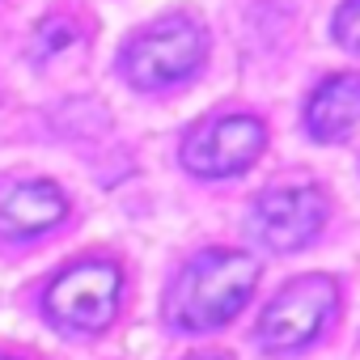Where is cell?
I'll use <instances>...</instances> for the list:
<instances>
[{"mask_svg": "<svg viewBox=\"0 0 360 360\" xmlns=\"http://www.w3.org/2000/svg\"><path fill=\"white\" fill-rule=\"evenodd\" d=\"M335 39L360 51V0H343V9L335 13Z\"/></svg>", "mask_w": 360, "mask_h": 360, "instance_id": "10", "label": "cell"}, {"mask_svg": "<svg viewBox=\"0 0 360 360\" xmlns=\"http://www.w3.org/2000/svg\"><path fill=\"white\" fill-rule=\"evenodd\" d=\"M200 60H204V30L191 18H165L127 43L123 72L136 89H157L191 77Z\"/></svg>", "mask_w": 360, "mask_h": 360, "instance_id": "2", "label": "cell"}, {"mask_svg": "<svg viewBox=\"0 0 360 360\" xmlns=\"http://www.w3.org/2000/svg\"><path fill=\"white\" fill-rule=\"evenodd\" d=\"M72 34H77V30H72L68 18H47V22L39 26V34H34V56L43 60V56H51V51H64V43H68Z\"/></svg>", "mask_w": 360, "mask_h": 360, "instance_id": "9", "label": "cell"}, {"mask_svg": "<svg viewBox=\"0 0 360 360\" xmlns=\"http://www.w3.org/2000/svg\"><path fill=\"white\" fill-rule=\"evenodd\" d=\"M305 123L318 140H343L356 131L360 123V77L356 72H339V77H326L309 106H305Z\"/></svg>", "mask_w": 360, "mask_h": 360, "instance_id": "8", "label": "cell"}, {"mask_svg": "<svg viewBox=\"0 0 360 360\" xmlns=\"http://www.w3.org/2000/svg\"><path fill=\"white\" fill-rule=\"evenodd\" d=\"M263 144H267V131H263L259 119H250V115H212L187 136L183 161L200 178H225V174H242L250 161H259Z\"/></svg>", "mask_w": 360, "mask_h": 360, "instance_id": "4", "label": "cell"}, {"mask_svg": "<svg viewBox=\"0 0 360 360\" xmlns=\"http://www.w3.org/2000/svg\"><path fill=\"white\" fill-rule=\"evenodd\" d=\"M339 292L330 276H305L297 284H288L259 318V343L267 352H292L305 347L309 339H318V330L335 318Z\"/></svg>", "mask_w": 360, "mask_h": 360, "instance_id": "3", "label": "cell"}, {"mask_svg": "<svg viewBox=\"0 0 360 360\" xmlns=\"http://www.w3.org/2000/svg\"><path fill=\"white\" fill-rule=\"evenodd\" d=\"M0 360H13V356H0Z\"/></svg>", "mask_w": 360, "mask_h": 360, "instance_id": "12", "label": "cell"}, {"mask_svg": "<svg viewBox=\"0 0 360 360\" xmlns=\"http://www.w3.org/2000/svg\"><path fill=\"white\" fill-rule=\"evenodd\" d=\"M191 360H229L225 352H204V356H191Z\"/></svg>", "mask_w": 360, "mask_h": 360, "instance_id": "11", "label": "cell"}, {"mask_svg": "<svg viewBox=\"0 0 360 360\" xmlns=\"http://www.w3.org/2000/svg\"><path fill=\"white\" fill-rule=\"evenodd\" d=\"M47 309L72 330H102L119 309V267L115 263H77L47 288Z\"/></svg>", "mask_w": 360, "mask_h": 360, "instance_id": "6", "label": "cell"}, {"mask_svg": "<svg viewBox=\"0 0 360 360\" xmlns=\"http://www.w3.org/2000/svg\"><path fill=\"white\" fill-rule=\"evenodd\" d=\"M64 195L51 187V183H0V233H13V238H26V233H43L51 229L60 217H64Z\"/></svg>", "mask_w": 360, "mask_h": 360, "instance_id": "7", "label": "cell"}, {"mask_svg": "<svg viewBox=\"0 0 360 360\" xmlns=\"http://www.w3.org/2000/svg\"><path fill=\"white\" fill-rule=\"evenodd\" d=\"M326 225V195L314 183H280L255 200L250 229L267 250H297Z\"/></svg>", "mask_w": 360, "mask_h": 360, "instance_id": "5", "label": "cell"}, {"mask_svg": "<svg viewBox=\"0 0 360 360\" xmlns=\"http://www.w3.org/2000/svg\"><path fill=\"white\" fill-rule=\"evenodd\" d=\"M259 284V259L242 250L200 255L165 292V318L183 330H208L229 322Z\"/></svg>", "mask_w": 360, "mask_h": 360, "instance_id": "1", "label": "cell"}]
</instances>
